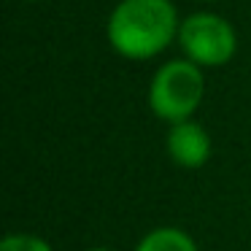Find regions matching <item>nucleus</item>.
Segmentation results:
<instances>
[{
  "instance_id": "obj_8",
  "label": "nucleus",
  "mask_w": 251,
  "mask_h": 251,
  "mask_svg": "<svg viewBox=\"0 0 251 251\" xmlns=\"http://www.w3.org/2000/svg\"><path fill=\"white\" fill-rule=\"evenodd\" d=\"M25 3H41V0H25Z\"/></svg>"
},
{
  "instance_id": "obj_2",
  "label": "nucleus",
  "mask_w": 251,
  "mask_h": 251,
  "mask_svg": "<svg viewBox=\"0 0 251 251\" xmlns=\"http://www.w3.org/2000/svg\"><path fill=\"white\" fill-rule=\"evenodd\" d=\"M205 95L202 68L192 60H168L154 71L149 81V108L157 119L176 125L184 119H195Z\"/></svg>"
},
{
  "instance_id": "obj_1",
  "label": "nucleus",
  "mask_w": 251,
  "mask_h": 251,
  "mask_svg": "<svg viewBox=\"0 0 251 251\" xmlns=\"http://www.w3.org/2000/svg\"><path fill=\"white\" fill-rule=\"evenodd\" d=\"M181 19L173 0H119L105 25V38L119 57L143 62L178 41Z\"/></svg>"
},
{
  "instance_id": "obj_3",
  "label": "nucleus",
  "mask_w": 251,
  "mask_h": 251,
  "mask_svg": "<svg viewBox=\"0 0 251 251\" xmlns=\"http://www.w3.org/2000/svg\"><path fill=\"white\" fill-rule=\"evenodd\" d=\"M186 60L205 68H224L238 54V33L224 17L213 11H195L181 19L178 41Z\"/></svg>"
},
{
  "instance_id": "obj_5",
  "label": "nucleus",
  "mask_w": 251,
  "mask_h": 251,
  "mask_svg": "<svg viewBox=\"0 0 251 251\" xmlns=\"http://www.w3.org/2000/svg\"><path fill=\"white\" fill-rule=\"evenodd\" d=\"M135 251H200L186 229L181 227H157L138 240Z\"/></svg>"
},
{
  "instance_id": "obj_4",
  "label": "nucleus",
  "mask_w": 251,
  "mask_h": 251,
  "mask_svg": "<svg viewBox=\"0 0 251 251\" xmlns=\"http://www.w3.org/2000/svg\"><path fill=\"white\" fill-rule=\"evenodd\" d=\"M165 151L178 168L200 170L213 154V141L200 122L184 119L170 125L168 135H165Z\"/></svg>"
},
{
  "instance_id": "obj_6",
  "label": "nucleus",
  "mask_w": 251,
  "mask_h": 251,
  "mask_svg": "<svg viewBox=\"0 0 251 251\" xmlns=\"http://www.w3.org/2000/svg\"><path fill=\"white\" fill-rule=\"evenodd\" d=\"M0 251H54L49 240L33 232H11L0 240Z\"/></svg>"
},
{
  "instance_id": "obj_9",
  "label": "nucleus",
  "mask_w": 251,
  "mask_h": 251,
  "mask_svg": "<svg viewBox=\"0 0 251 251\" xmlns=\"http://www.w3.org/2000/svg\"><path fill=\"white\" fill-rule=\"evenodd\" d=\"M200 3H216V0H200Z\"/></svg>"
},
{
  "instance_id": "obj_7",
  "label": "nucleus",
  "mask_w": 251,
  "mask_h": 251,
  "mask_svg": "<svg viewBox=\"0 0 251 251\" xmlns=\"http://www.w3.org/2000/svg\"><path fill=\"white\" fill-rule=\"evenodd\" d=\"M87 251H111V249H100V246H98V249H87Z\"/></svg>"
}]
</instances>
